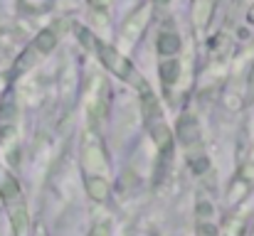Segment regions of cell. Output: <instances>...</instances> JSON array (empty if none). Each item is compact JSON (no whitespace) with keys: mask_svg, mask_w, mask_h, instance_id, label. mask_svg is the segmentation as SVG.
Instances as JSON below:
<instances>
[{"mask_svg":"<svg viewBox=\"0 0 254 236\" xmlns=\"http://www.w3.org/2000/svg\"><path fill=\"white\" fill-rule=\"evenodd\" d=\"M17 133V96L12 89L2 94L0 101V141H12Z\"/></svg>","mask_w":254,"mask_h":236,"instance_id":"5b68a950","label":"cell"},{"mask_svg":"<svg viewBox=\"0 0 254 236\" xmlns=\"http://www.w3.org/2000/svg\"><path fill=\"white\" fill-rule=\"evenodd\" d=\"M175 138H178L188 150L200 148V143H202V131H200L197 118L190 116V113H183V116L178 118V123H175Z\"/></svg>","mask_w":254,"mask_h":236,"instance_id":"52a82bcc","label":"cell"},{"mask_svg":"<svg viewBox=\"0 0 254 236\" xmlns=\"http://www.w3.org/2000/svg\"><path fill=\"white\" fill-rule=\"evenodd\" d=\"M57 40H60V37H57V32L47 27V30L37 32V37L32 40V45H35V47L40 49V54L45 57V54H50V52H52V49L57 47Z\"/></svg>","mask_w":254,"mask_h":236,"instance_id":"7c38bea8","label":"cell"},{"mask_svg":"<svg viewBox=\"0 0 254 236\" xmlns=\"http://www.w3.org/2000/svg\"><path fill=\"white\" fill-rule=\"evenodd\" d=\"M141 113H143V123H146V128L153 138V145L158 148V155L168 160V155L173 153V145H175L173 128L168 126V121L163 116L158 96L148 89V84L141 89Z\"/></svg>","mask_w":254,"mask_h":236,"instance_id":"3957f363","label":"cell"},{"mask_svg":"<svg viewBox=\"0 0 254 236\" xmlns=\"http://www.w3.org/2000/svg\"><path fill=\"white\" fill-rule=\"evenodd\" d=\"M158 74H161L166 86L175 84V81L180 79V59H178V57H163V59L158 62Z\"/></svg>","mask_w":254,"mask_h":236,"instance_id":"30bf717a","label":"cell"},{"mask_svg":"<svg viewBox=\"0 0 254 236\" xmlns=\"http://www.w3.org/2000/svg\"><path fill=\"white\" fill-rule=\"evenodd\" d=\"M245 98L254 103V62L252 67H250V72H247V86H245Z\"/></svg>","mask_w":254,"mask_h":236,"instance_id":"4fadbf2b","label":"cell"},{"mask_svg":"<svg viewBox=\"0 0 254 236\" xmlns=\"http://www.w3.org/2000/svg\"><path fill=\"white\" fill-rule=\"evenodd\" d=\"M37 57H42V54H40V49H37L35 45H27V47H25V52L17 57L15 67H12V77H20V74H25L30 67H35Z\"/></svg>","mask_w":254,"mask_h":236,"instance_id":"8fae6325","label":"cell"},{"mask_svg":"<svg viewBox=\"0 0 254 236\" xmlns=\"http://www.w3.org/2000/svg\"><path fill=\"white\" fill-rule=\"evenodd\" d=\"M148 15H151V2L138 5V7L128 15V20L124 22V27H121V40L128 42V45L136 42V40L143 35L146 25H148Z\"/></svg>","mask_w":254,"mask_h":236,"instance_id":"8992f818","label":"cell"},{"mask_svg":"<svg viewBox=\"0 0 254 236\" xmlns=\"http://www.w3.org/2000/svg\"><path fill=\"white\" fill-rule=\"evenodd\" d=\"M197 236H217V229L210 222H197Z\"/></svg>","mask_w":254,"mask_h":236,"instance_id":"5bb4252c","label":"cell"},{"mask_svg":"<svg viewBox=\"0 0 254 236\" xmlns=\"http://www.w3.org/2000/svg\"><path fill=\"white\" fill-rule=\"evenodd\" d=\"M89 236H111V227H109V222L94 224V229L89 232Z\"/></svg>","mask_w":254,"mask_h":236,"instance_id":"9a60e30c","label":"cell"},{"mask_svg":"<svg viewBox=\"0 0 254 236\" xmlns=\"http://www.w3.org/2000/svg\"><path fill=\"white\" fill-rule=\"evenodd\" d=\"M215 10V0H192V25L197 32H205Z\"/></svg>","mask_w":254,"mask_h":236,"instance_id":"ba28073f","label":"cell"},{"mask_svg":"<svg viewBox=\"0 0 254 236\" xmlns=\"http://www.w3.org/2000/svg\"><path fill=\"white\" fill-rule=\"evenodd\" d=\"M156 52H158L161 57H178V52H180V37H178V32H173V30L158 32Z\"/></svg>","mask_w":254,"mask_h":236,"instance_id":"9c48e42d","label":"cell"},{"mask_svg":"<svg viewBox=\"0 0 254 236\" xmlns=\"http://www.w3.org/2000/svg\"><path fill=\"white\" fill-rule=\"evenodd\" d=\"M79 165L84 177V189L94 202H106L111 197V165L106 150L94 131H86L79 145Z\"/></svg>","mask_w":254,"mask_h":236,"instance_id":"6da1fadb","label":"cell"},{"mask_svg":"<svg viewBox=\"0 0 254 236\" xmlns=\"http://www.w3.org/2000/svg\"><path fill=\"white\" fill-rule=\"evenodd\" d=\"M0 202L5 207L10 229L15 236H30V209H27V199L25 192L17 182V177L0 167Z\"/></svg>","mask_w":254,"mask_h":236,"instance_id":"7a4b0ae2","label":"cell"},{"mask_svg":"<svg viewBox=\"0 0 254 236\" xmlns=\"http://www.w3.org/2000/svg\"><path fill=\"white\" fill-rule=\"evenodd\" d=\"M35 236H47V229H45L42 224H37V227H35Z\"/></svg>","mask_w":254,"mask_h":236,"instance_id":"2e32d148","label":"cell"},{"mask_svg":"<svg viewBox=\"0 0 254 236\" xmlns=\"http://www.w3.org/2000/svg\"><path fill=\"white\" fill-rule=\"evenodd\" d=\"M94 54L99 57L101 67H104L109 74H114L116 79H121V81H126V84H133V86H138V89H143V86H146L143 77H141V74H138V69L133 67V62H131V59L119 49V47L99 42V47H96V52H94Z\"/></svg>","mask_w":254,"mask_h":236,"instance_id":"277c9868","label":"cell"},{"mask_svg":"<svg viewBox=\"0 0 254 236\" xmlns=\"http://www.w3.org/2000/svg\"><path fill=\"white\" fill-rule=\"evenodd\" d=\"M247 17H250V22H254V7L250 10V15H247Z\"/></svg>","mask_w":254,"mask_h":236,"instance_id":"e0dca14e","label":"cell"}]
</instances>
